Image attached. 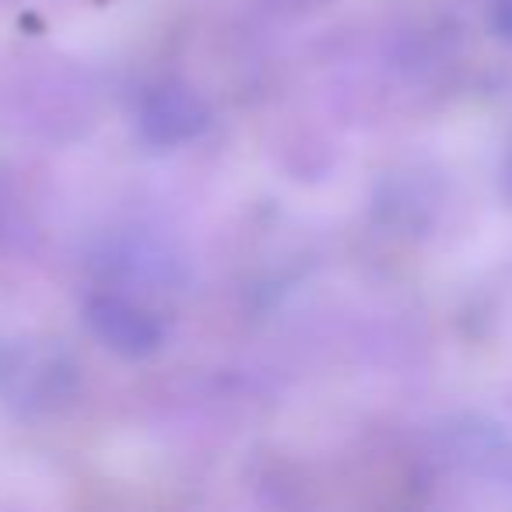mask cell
<instances>
[{
    "label": "cell",
    "mask_w": 512,
    "mask_h": 512,
    "mask_svg": "<svg viewBox=\"0 0 512 512\" xmlns=\"http://www.w3.org/2000/svg\"><path fill=\"white\" fill-rule=\"evenodd\" d=\"M85 323L109 351L123 358H144L162 344V327L155 316L120 295H92L85 302Z\"/></svg>",
    "instance_id": "obj_1"
},
{
    "label": "cell",
    "mask_w": 512,
    "mask_h": 512,
    "mask_svg": "<svg viewBox=\"0 0 512 512\" xmlns=\"http://www.w3.org/2000/svg\"><path fill=\"white\" fill-rule=\"evenodd\" d=\"M137 123H141V134L151 144H165L169 148V144L190 141V137H197L207 127V106L200 102V95L193 88L169 81V85H158L144 95Z\"/></svg>",
    "instance_id": "obj_2"
}]
</instances>
